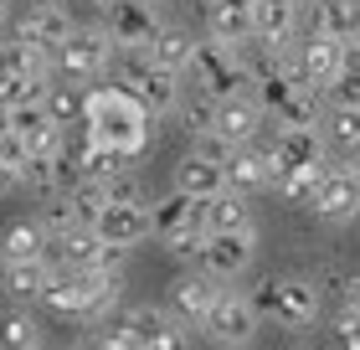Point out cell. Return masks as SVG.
<instances>
[{"label":"cell","instance_id":"obj_1","mask_svg":"<svg viewBox=\"0 0 360 350\" xmlns=\"http://www.w3.org/2000/svg\"><path fill=\"white\" fill-rule=\"evenodd\" d=\"M150 119L155 113L139 104L124 82H108V88H88V113H83V129L93 139H103L108 149L139 160L144 144H150Z\"/></svg>","mask_w":360,"mask_h":350},{"label":"cell","instance_id":"obj_2","mask_svg":"<svg viewBox=\"0 0 360 350\" xmlns=\"http://www.w3.org/2000/svg\"><path fill=\"white\" fill-rule=\"evenodd\" d=\"M191 73H195V88L211 93L221 104V98H242V93H252V73H248V62H242V52L232 42H221V37H201L195 42V52H191Z\"/></svg>","mask_w":360,"mask_h":350},{"label":"cell","instance_id":"obj_3","mask_svg":"<svg viewBox=\"0 0 360 350\" xmlns=\"http://www.w3.org/2000/svg\"><path fill=\"white\" fill-rule=\"evenodd\" d=\"M119 82L155 113V119H160V113H175L180 104H186V93H180V73L160 68L150 52H119Z\"/></svg>","mask_w":360,"mask_h":350},{"label":"cell","instance_id":"obj_4","mask_svg":"<svg viewBox=\"0 0 360 350\" xmlns=\"http://www.w3.org/2000/svg\"><path fill=\"white\" fill-rule=\"evenodd\" d=\"M252 304L283 330H314L319 325V289L309 278H273L257 289Z\"/></svg>","mask_w":360,"mask_h":350},{"label":"cell","instance_id":"obj_5","mask_svg":"<svg viewBox=\"0 0 360 350\" xmlns=\"http://www.w3.org/2000/svg\"><path fill=\"white\" fill-rule=\"evenodd\" d=\"M41 309L57 314V320H68V325H103L98 299H93V283H88V268H68V263H57L52 278H46Z\"/></svg>","mask_w":360,"mask_h":350},{"label":"cell","instance_id":"obj_6","mask_svg":"<svg viewBox=\"0 0 360 350\" xmlns=\"http://www.w3.org/2000/svg\"><path fill=\"white\" fill-rule=\"evenodd\" d=\"M257 320H263V309H257L248 294L221 289V294H217V304H211V314L201 320V335H206L211 345L242 350V345H248V340L257 335Z\"/></svg>","mask_w":360,"mask_h":350},{"label":"cell","instance_id":"obj_7","mask_svg":"<svg viewBox=\"0 0 360 350\" xmlns=\"http://www.w3.org/2000/svg\"><path fill=\"white\" fill-rule=\"evenodd\" d=\"M113 52H119V46L108 42V31H103V26H77L72 37H68V46L57 52V73L83 88V82H93L98 73L108 68V57H113Z\"/></svg>","mask_w":360,"mask_h":350},{"label":"cell","instance_id":"obj_8","mask_svg":"<svg viewBox=\"0 0 360 350\" xmlns=\"http://www.w3.org/2000/svg\"><path fill=\"white\" fill-rule=\"evenodd\" d=\"M160 26H165L160 21V6H150V0H119V6L103 15V31H108V42L119 46V52H150Z\"/></svg>","mask_w":360,"mask_h":350},{"label":"cell","instance_id":"obj_9","mask_svg":"<svg viewBox=\"0 0 360 350\" xmlns=\"http://www.w3.org/2000/svg\"><path fill=\"white\" fill-rule=\"evenodd\" d=\"M273 155H278V170H324V165H335L330 160V135L319 124H309V129L278 124Z\"/></svg>","mask_w":360,"mask_h":350},{"label":"cell","instance_id":"obj_10","mask_svg":"<svg viewBox=\"0 0 360 350\" xmlns=\"http://www.w3.org/2000/svg\"><path fill=\"white\" fill-rule=\"evenodd\" d=\"M309 211L319 216V222H335L345 227L360 216V180L345 170V165H330V170L319 175V191L309 196Z\"/></svg>","mask_w":360,"mask_h":350},{"label":"cell","instance_id":"obj_11","mask_svg":"<svg viewBox=\"0 0 360 350\" xmlns=\"http://www.w3.org/2000/svg\"><path fill=\"white\" fill-rule=\"evenodd\" d=\"M257 258V232H211L201 247V268L211 278H242Z\"/></svg>","mask_w":360,"mask_h":350},{"label":"cell","instance_id":"obj_12","mask_svg":"<svg viewBox=\"0 0 360 350\" xmlns=\"http://www.w3.org/2000/svg\"><path fill=\"white\" fill-rule=\"evenodd\" d=\"M124 247L103 242L93 227H72L68 237L52 242V263H68V268H124Z\"/></svg>","mask_w":360,"mask_h":350},{"label":"cell","instance_id":"obj_13","mask_svg":"<svg viewBox=\"0 0 360 350\" xmlns=\"http://www.w3.org/2000/svg\"><path fill=\"white\" fill-rule=\"evenodd\" d=\"M72 31H77V21H72L68 6H52V11L21 6V11H15V21H11V37L15 42H37V46H46V52H62Z\"/></svg>","mask_w":360,"mask_h":350},{"label":"cell","instance_id":"obj_14","mask_svg":"<svg viewBox=\"0 0 360 350\" xmlns=\"http://www.w3.org/2000/svg\"><path fill=\"white\" fill-rule=\"evenodd\" d=\"M217 294H221V278H211L201 263H195V268H186L180 278H170V309H175L186 325H195V330H201V320L211 314Z\"/></svg>","mask_w":360,"mask_h":350},{"label":"cell","instance_id":"obj_15","mask_svg":"<svg viewBox=\"0 0 360 350\" xmlns=\"http://www.w3.org/2000/svg\"><path fill=\"white\" fill-rule=\"evenodd\" d=\"M98 237L103 242H113V247H139L144 237H155V216H150V206H139V201H108V211L98 216Z\"/></svg>","mask_w":360,"mask_h":350},{"label":"cell","instance_id":"obj_16","mask_svg":"<svg viewBox=\"0 0 360 350\" xmlns=\"http://www.w3.org/2000/svg\"><path fill=\"white\" fill-rule=\"evenodd\" d=\"M226 180H232L237 191H248V196L268 191L273 180H278V155H273V144H257V139L237 144L232 160H226Z\"/></svg>","mask_w":360,"mask_h":350},{"label":"cell","instance_id":"obj_17","mask_svg":"<svg viewBox=\"0 0 360 350\" xmlns=\"http://www.w3.org/2000/svg\"><path fill=\"white\" fill-rule=\"evenodd\" d=\"M299 21H304L299 0H257V6H252V37H263L273 52H288V46H293Z\"/></svg>","mask_w":360,"mask_h":350},{"label":"cell","instance_id":"obj_18","mask_svg":"<svg viewBox=\"0 0 360 350\" xmlns=\"http://www.w3.org/2000/svg\"><path fill=\"white\" fill-rule=\"evenodd\" d=\"M232 180H226V165L221 160H206L195 155V149H186L175 165V191L180 196H195V201H211V196H221Z\"/></svg>","mask_w":360,"mask_h":350},{"label":"cell","instance_id":"obj_19","mask_svg":"<svg viewBox=\"0 0 360 350\" xmlns=\"http://www.w3.org/2000/svg\"><path fill=\"white\" fill-rule=\"evenodd\" d=\"M134 320H139V335H144V350H191V325L165 304H134Z\"/></svg>","mask_w":360,"mask_h":350},{"label":"cell","instance_id":"obj_20","mask_svg":"<svg viewBox=\"0 0 360 350\" xmlns=\"http://www.w3.org/2000/svg\"><path fill=\"white\" fill-rule=\"evenodd\" d=\"M150 216H155V237H160V242H175L180 232L206 227V201H195V196H180V191H170V196H160V201L150 206ZM206 232H211V227H206Z\"/></svg>","mask_w":360,"mask_h":350},{"label":"cell","instance_id":"obj_21","mask_svg":"<svg viewBox=\"0 0 360 350\" xmlns=\"http://www.w3.org/2000/svg\"><path fill=\"white\" fill-rule=\"evenodd\" d=\"M340 57H345V42L340 37H324V31H309L304 46H299V62H304V77H309V88H330L335 73H340Z\"/></svg>","mask_w":360,"mask_h":350},{"label":"cell","instance_id":"obj_22","mask_svg":"<svg viewBox=\"0 0 360 350\" xmlns=\"http://www.w3.org/2000/svg\"><path fill=\"white\" fill-rule=\"evenodd\" d=\"M263 119H268V108L257 104V93H242V98H221L217 104V129L232 144H248V139H257V129H263Z\"/></svg>","mask_w":360,"mask_h":350},{"label":"cell","instance_id":"obj_23","mask_svg":"<svg viewBox=\"0 0 360 350\" xmlns=\"http://www.w3.org/2000/svg\"><path fill=\"white\" fill-rule=\"evenodd\" d=\"M252 6H257V0H201L206 31L221 37V42H232V46H242L252 37Z\"/></svg>","mask_w":360,"mask_h":350},{"label":"cell","instance_id":"obj_24","mask_svg":"<svg viewBox=\"0 0 360 350\" xmlns=\"http://www.w3.org/2000/svg\"><path fill=\"white\" fill-rule=\"evenodd\" d=\"M206 227L211 232H257V216H252L248 191L226 186L221 196H211V201H206Z\"/></svg>","mask_w":360,"mask_h":350},{"label":"cell","instance_id":"obj_25","mask_svg":"<svg viewBox=\"0 0 360 350\" xmlns=\"http://www.w3.org/2000/svg\"><path fill=\"white\" fill-rule=\"evenodd\" d=\"M0 253L11 263H31V258H46L52 253V232H46L37 216H21V222H11L0 232Z\"/></svg>","mask_w":360,"mask_h":350},{"label":"cell","instance_id":"obj_26","mask_svg":"<svg viewBox=\"0 0 360 350\" xmlns=\"http://www.w3.org/2000/svg\"><path fill=\"white\" fill-rule=\"evenodd\" d=\"M52 253L46 258H31V263H11V273H6V294L15 299V304H41V289H46V278H52Z\"/></svg>","mask_w":360,"mask_h":350},{"label":"cell","instance_id":"obj_27","mask_svg":"<svg viewBox=\"0 0 360 350\" xmlns=\"http://www.w3.org/2000/svg\"><path fill=\"white\" fill-rule=\"evenodd\" d=\"M309 26L324 31V37L350 42L355 26H360V0H314V6H309Z\"/></svg>","mask_w":360,"mask_h":350},{"label":"cell","instance_id":"obj_28","mask_svg":"<svg viewBox=\"0 0 360 350\" xmlns=\"http://www.w3.org/2000/svg\"><path fill=\"white\" fill-rule=\"evenodd\" d=\"M41 340V320L31 314V304H15L0 314V350H37Z\"/></svg>","mask_w":360,"mask_h":350},{"label":"cell","instance_id":"obj_29","mask_svg":"<svg viewBox=\"0 0 360 350\" xmlns=\"http://www.w3.org/2000/svg\"><path fill=\"white\" fill-rule=\"evenodd\" d=\"M191 52H195V37L191 31H180V26H160L155 31V42H150V57L160 62V68H170V73H186L191 68Z\"/></svg>","mask_w":360,"mask_h":350},{"label":"cell","instance_id":"obj_30","mask_svg":"<svg viewBox=\"0 0 360 350\" xmlns=\"http://www.w3.org/2000/svg\"><path fill=\"white\" fill-rule=\"evenodd\" d=\"M62 196H68L77 227H98V216L108 211V186H103V180H72Z\"/></svg>","mask_w":360,"mask_h":350},{"label":"cell","instance_id":"obj_31","mask_svg":"<svg viewBox=\"0 0 360 350\" xmlns=\"http://www.w3.org/2000/svg\"><path fill=\"white\" fill-rule=\"evenodd\" d=\"M324 170H330V165H324ZM324 170H278L273 191L283 196V201H293V206H309V196L319 191V175Z\"/></svg>","mask_w":360,"mask_h":350},{"label":"cell","instance_id":"obj_32","mask_svg":"<svg viewBox=\"0 0 360 350\" xmlns=\"http://www.w3.org/2000/svg\"><path fill=\"white\" fill-rule=\"evenodd\" d=\"M324 135H330V144H340V149L360 144V108H330L324 113Z\"/></svg>","mask_w":360,"mask_h":350},{"label":"cell","instance_id":"obj_33","mask_svg":"<svg viewBox=\"0 0 360 350\" xmlns=\"http://www.w3.org/2000/svg\"><path fill=\"white\" fill-rule=\"evenodd\" d=\"M37 222L52 232V242H57V237H68V232L77 227V216H72V206H68V196H46L41 211H37Z\"/></svg>","mask_w":360,"mask_h":350},{"label":"cell","instance_id":"obj_34","mask_svg":"<svg viewBox=\"0 0 360 350\" xmlns=\"http://www.w3.org/2000/svg\"><path fill=\"white\" fill-rule=\"evenodd\" d=\"M324 104H330V108H360V73L340 68L335 82L324 88Z\"/></svg>","mask_w":360,"mask_h":350},{"label":"cell","instance_id":"obj_35","mask_svg":"<svg viewBox=\"0 0 360 350\" xmlns=\"http://www.w3.org/2000/svg\"><path fill=\"white\" fill-rule=\"evenodd\" d=\"M103 186H108V201H139V206H150V201H144L150 191H144V180L134 175V165H129V170H119V175H108Z\"/></svg>","mask_w":360,"mask_h":350},{"label":"cell","instance_id":"obj_36","mask_svg":"<svg viewBox=\"0 0 360 350\" xmlns=\"http://www.w3.org/2000/svg\"><path fill=\"white\" fill-rule=\"evenodd\" d=\"M191 149H195V155H206V160H221V165H226V160H232V149H237V144L226 139L221 129H206V135H191Z\"/></svg>","mask_w":360,"mask_h":350},{"label":"cell","instance_id":"obj_37","mask_svg":"<svg viewBox=\"0 0 360 350\" xmlns=\"http://www.w3.org/2000/svg\"><path fill=\"white\" fill-rule=\"evenodd\" d=\"M335 330H340V345L345 350H360V309H345Z\"/></svg>","mask_w":360,"mask_h":350},{"label":"cell","instance_id":"obj_38","mask_svg":"<svg viewBox=\"0 0 360 350\" xmlns=\"http://www.w3.org/2000/svg\"><path fill=\"white\" fill-rule=\"evenodd\" d=\"M72 350H113V345L103 335V325H83V335L72 340Z\"/></svg>","mask_w":360,"mask_h":350},{"label":"cell","instance_id":"obj_39","mask_svg":"<svg viewBox=\"0 0 360 350\" xmlns=\"http://www.w3.org/2000/svg\"><path fill=\"white\" fill-rule=\"evenodd\" d=\"M11 191H21V165L0 160V196H11Z\"/></svg>","mask_w":360,"mask_h":350},{"label":"cell","instance_id":"obj_40","mask_svg":"<svg viewBox=\"0 0 360 350\" xmlns=\"http://www.w3.org/2000/svg\"><path fill=\"white\" fill-rule=\"evenodd\" d=\"M345 309H360V268L345 278Z\"/></svg>","mask_w":360,"mask_h":350},{"label":"cell","instance_id":"obj_41","mask_svg":"<svg viewBox=\"0 0 360 350\" xmlns=\"http://www.w3.org/2000/svg\"><path fill=\"white\" fill-rule=\"evenodd\" d=\"M340 165H345V170L360 180V144H350V149H340Z\"/></svg>","mask_w":360,"mask_h":350},{"label":"cell","instance_id":"obj_42","mask_svg":"<svg viewBox=\"0 0 360 350\" xmlns=\"http://www.w3.org/2000/svg\"><path fill=\"white\" fill-rule=\"evenodd\" d=\"M11 135H15V113L0 104V139H11Z\"/></svg>","mask_w":360,"mask_h":350},{"label":"cell","instance_id":"obj_43","mask_svg":"<svg viewBox=\"0 0 360 350\" xmlns=\"http://www.w3.org/2000/svg\"><path fill=\"white\" fill-rule=\"evenodd\" d=\"M31 11H52V6H68V0H26Z\"/></svg>","mask_w":360,"mask_h":350},{"label":"cell","instance_id":"obj_44","mask_svg":"<svg viewBox=\"0 0 360 350\" xmlns=\"http://www.w3.org/2000/svg\"><path fill=\"white\" fill-rule=\"evenodd\" d=\"M88 6H93V11H98V15H108V11H113V6H119V0H88Z\"/></svg>","mask_w":360,"mask_h":350},{"label":"cell","instance_id":"obj_45","mask_svg":"<svg viewBox=\"0 0 360 350\" xmlns=\"http://www.w3.org/2000/svg\"><path fill=\"white\" fill-rule=\"evenodd\" d=\"M6 15H11V0H0V21H6Z\"/></svg>","mask_w":360,"mask_h":350},{"label":"cell","instance_id":"obj_46","mask_svg":"<svg viewBox=\"0 0 360 350\" xmlns=\"http://www.w3.org/2000/svg\"><path fill=\"white\" fill-rule=\"evenodd\" d=\"M350 42H355V46H360V26H355V37H350Z\"/></svg>","mask_w":360,"mask_h":350},{"label":"cell","instance_id":"obj_47","mask_svg":"<svg viewBox=\"0 0 360 350\" xmlns=\"http://www.w3.org/2000/svg\"><path fill=\"white\" fill-rule=\"evenodd\" d=\"M150 6H165V0H150Z\"/></svg>","mask_w":360,"mask_h":350},{"label":"cell","instance_id":"obj_48","mask_svg":"<svg viewBox=\"0 0 360 350\" xmlns=\"http://www.w3.org/2000/svg\"><path fill=\"white\" fill-rule=\"evenodd\" d=\"M299 6H314V0H299Z\"/></svg>","mask_w":360,"mask_h":350},{"label":"cell","instance_id":"obj_49","mask_svg":"<svg viewBox=\"0 0 360 350\" xmlns=\"http://www.w3.org/2000/svg\"><path fill=\"white\" fill-rule=\"evenodd\" d=\"M211 350H226V345H211Z\"/></svg>","mask_w":360,"mask_h":350},{"label":"cell","instance_id":"obj_50","mask_svg":"<svg viewBox=\"0 0 360 350\" xmlns=\"http://www.w3.org/2000/svg\"><path fill=\"white\" fill-rule=\"evenodd\" d=\"M0 46H6V37H0Z\"/></svg>","mask_w":360,"mask_h":350},{"label":"cell","instance_id":"obj_51","mask_svg":"<svg viewBox=\"0 0 360 350\" xmlns=\"http://www.w3.org/2000/svg\"><path fill=\"white\" fill-rule=\"evenodd\" d=\"M37 350H46V345H37Z\"/></svg>","mask_w":360,"mask_h":350},{"label":"cell","instance_id":"obj_52","mask_svg":"<svg viewBox=\"0 0 360 350\" xmlns=\"http://www.w3.org/2000/svg\"><path fill=\"white\" fill-rule=\"evenodd\" d=\"M299 350H309V345H299Z\"/></svg>","mask_w":360,"mask_h":350}]
</instances>
